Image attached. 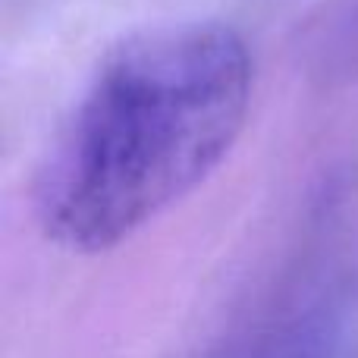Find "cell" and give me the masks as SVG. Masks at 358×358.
I'll use <instances>...</instances> for the list:
<instances>
[{
    "mask_svg": "<svg viewBox=\"0 0 358 358\" xmlns=\"http://www.w3.org/2000/svg\"><path fill=\"white\" fill-rule=\"evenodd\" d=\"M248 101L252 57L233 25L164 22L126 35L44 151V236L79 255L126 242L220 167Z\"/></svg>",
    "mask_w": 358,
    "mask_h": 358,
    "instance_id": "1",
    "label": "cell"
},
{
    "mask_svg": "<svg viewBox=\"0 0 358 358\" xmlns=\"http://www.w3.org/2000/svg\"><path fill=\"white\" fill-rule=\"evenodd\" d=\"M352 311L340 286H296L236 324L208 358H327Z\"/></svg>",
    "mask_w": 358,
    "mask_h": 358,
    "instance_id": "2",
    "label": "cell"
}]
</instances>
